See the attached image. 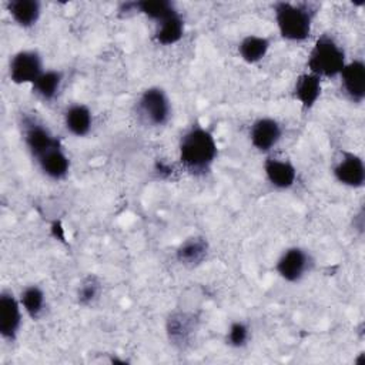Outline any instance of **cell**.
I'll return each instance as SVG.
<instances>
[{"label": "cell", "mask_w": 365, "mask_h": 365, "mask_svg": "<svg viewBox=\"0 0 365 365\" xmlns=\"http://www.w3.org/2000/svg\"><path fill=\"white\" fill-rule=\"evenodd\" d=\"M217 141L207 128L195 124L181 135L178 144V158L188 173L194 175L208 173L217 160Z\"/></svg>", "instance_id": "1"}, {"label": "cell", "mask_w": 365, "mask_h": 365, "mask_svg": "<svg viewBox=\"0 0 365 365\" xmlns=\"http://www.w3.org/2000/svg\"><path fill=\"white\" fill-rule=\"evenodd\" d=\"M278 31L288 41H305L312 30L314 9L308 3L277 1L272 6Z\"/></svg>", "instance_id": "2"}, {"label": "cell", "mask_w": 365, "mask_h": 365, "mask_svg": "<svg viewBox=\"0 0 365 365\" xmlns=\"http://www.w3.org/2000/svg\"><path fill=\"white\" fill-rule=\"evenodd\" d=\"M346 64L344 48L331 37L321 36L309 51L307 66L309 73L318 77H336Z\"/></svg>", "instance_id": "3"}, {"label": "cell", "mask_w": 365, "mask_h": 365, "mask_svg": "<svg viewBox=\"0 0 365 365\" xmlns=\"http://www.w3.org/2000/svg\"><path fill=\"white\" fill-rule=\"evenodd\" d=\"M138 118L151 127H161L171 118V101L167 93L157 86L145 88L135 104Z\"/></svg>", "instance_id": "4"}, {"label": "cell", "mask_w": 365, "mask_h": 365, "mask_svg": "<svg viewBox=\"0 0 365 365\" xmlns=\"http://www.w3.org/2000/svg\"><path fill=\"white\" fill-rule=\"evenodd\" d=\"M311 254L301 247H289L282 251L275 262L277 274L287 282H299L312 268Z\"/></svg>", "instance_id": "5"}, {"label": "cell", "mask_w": 365, "mask_h": 365, "mask_svg": "<svg viewBox=\"0 0 365 365\" xmlns=\"http://www.w3.org/2000/svg\"><path fill=\"white\" fill-rule=\"evenodd\" d=\"M43 71V60L36 50H20L9 63V76L14 84H33Z\"/></svg>", "instance_id": "6"}, {"label": "cell", "mask_w": 365, "mask_h": 365, "mask_svg": "<svg viewBox=\"0 0 365 365\" xmlns=\"http://www.w3.org/2000/svg\"><path fill=\"white\" fill-rule=\"evenodd\" d=\"M21 308L20 299L11 291L0 292V335L7 342H14L19 336L23 321Z\"/></svg>", "instance_id": "7"}, {"label": "cell", "mask_w": 365, "mask_h": 365, "mask_svg": "<svg viewBox=\"0 0 365 365\" xmlns=\"http://www.w3.org/2000/svg\"><path fill=\"white\" fill-rule=\"evenodd\" d=\"M335 180L351 188H359L365 182V164L364 160L351 151H341L339 160L332 167Z\"/></svg>", "instance_id": "8"}, {"label": "cell", "mask_w": 365, "mask_h": 365, "mask_svg": "<svg viewBox=\"0 0 365 365\" xmlns=\"http://www.w3.org/2000/svg\"><path fill=\"white\" fill-rule=\"evenodd\" d=\"M23 138L30 154L37 158L47 150L60 144V140L50 130L31 117L23 120Z\"/></svg>", "instance_id": "9"}, {"label": "cell", "mask_w": 365, "mask_h": 365, "mask_svg": "<svg viewBox=\"0 0 365 365\" xmlns=\"http://www.w3.org/2000/svg\"><path fill=\"white\" fill-rule=\"evenodd\" d=\"M282 138V125L272 117H259L250 127V141L259 153L271 151Z\"/></svg>", "instance_id": "10"}, {"label": "cell", "mask_w": 365, "mask_h": 365, "mask_svg": "<svg viewBox=\"0 0 365 365\" xmlns=\"http://www.w3.org/2000/svg\"><path fill=\"white\" fill-rule=\"evenodd\" d=\"M168 339L173 345L178 348H185L191 344L194 334L197 331V318L194 314L177 311L170 314L165 324Z\"/></svg>", "instance_id": "11"}, {"label": "cell", "mask_w": 365, "mask_h": 365, "mask_svg": "<svg viewBox=\"0 0 365 365\" xmlns=\"http://www.w3.org/2000/svg\"><path fill=\"white\" fill-rule=\"evenodd\" d=\"M339 77L346 97L352 103L361 104L365 98V63L359 58L346 63Z\"/></svg>", "instance_id": "12"}, {"label": "cell", "mask_w": 365, "mask_h": 365, "mask_svg": "<svg viewBox=\"0 0 365 365\" xmlns=\"http://www.w3.org/2000/svg\"><path fill=\"white\" fill-rule=\"evenodd\" d=\"M264 173L268 182L277 190H288L295 184L297 168L288 160L268 157L264 161Z\"/></svg>", "instance_id": "13"}, {"label": "cell", "mask_w": 365, "mask_h": 365, "mask_svg": "<svg viewBox=\"0 0 365 365\" xmlns=\"http://www.w3.org/2000/svg\"><path fill=\"white\" fill-rule=\"evenodd\" d=\"M41 173L54 181L64 180L70 171V158L64 153L61 144L47 150L36 158Z\"/></svg>", "instance_id": "14"}, {"label": "cell", "mask_w": 365, "mask_h": 365, "mask_svg": "<svg viewBox=\"0 0 365 365\" xmlns=\"http://www.w3.org/2000/svg\"><path fill=\"white\" fill-rule=\"evenodd\" d=\"M210 252V245L205 237L192 235L185 238L175 250V258L184 267H197L202 264Z\"/></svg>", "instance_id": "15"}, {"label": "cell", "mask_w": 365, "mask_h": 365, "mask_svg": "<svg viewBox=\"0 0 365 365\" xmlns=\"http://www.w3.org/2000/svg\"><path fill=\"white\" fill-rule=\"evenodd\" d=\"M120 11H138L150 20L160 23L161 20L177 13V9L175 4L168 0H141L123 3L120 6Z\"/></svg>", "instance_id": "16"}, {"label": "cell", "mask_w": 365, "mask_h": 365, "mask_svg": "<svg viewBox=\"0 0 365 365\" xmlns=\"http://www.w3.org/2000/svg\"><path fill=\"white\" fill-rule=\"evenodd\" d=\"M322 91L321 77L312 73H304L298 76L294 84V97L299 101L304 110H309L315 106Z\"/></svg>", "instance_id": "17"}, {"label": "cell", "mask_w": 365, "mask_h": 365, "mask_svg": "<svg viewBox=\"0 0 365 365\" xmlns=\"http://www.w3.org/2000/svg\"><path fill=\"white\" fill-rule=\"evenodd\" d=\"M64 125L76 137H84L93 127V113L86 104H71L64 113Z\"/></svg>", "instance_id": "18"}, {"label": "cell", "mask_w": 365, "mask_h": 365, "mask_svg": "<svg viewBox=\"0 0 365 365\" xmlns=\"http://www.w3.org/2000/svg\"><path fill=\"white\" fill-rule=\"evenodd\" d=\"M7 10L20 27L30 29L41 16V3L37 0H10L7 3Z\"/></svg>", "instance_id": "19"}, {"label": "cell", "mask_w": 365, "mask_h": 365, "mask_svg": "<svg viewBox=\"0 0 365 365\" xmlns=\"http://www.w3.org/2000/svg\"><path fill=\"white\" fill-rule=\"evenodd\" d=\"M269 38L257 34L245 36L238 44V54L241 60L248 64H257L261 61L269 50Z\"/></svg>", "instance_id": "20"}, {"label": "cell", "mask_w": 365, "mask_h": 365, "mask_svg": "<svg viewBox=\"0 0 365 365\" xmlns=\"http://www.w3.org/2000/svg\"><path fill=\"white\" fill-rule=\"evenodd\" d=\"M184 36V20L181 14L177 11L170 17L157 23L155 29V40L161 46H173L178 43Z\"/></svg>", "instance_id": "21"}, {"label": "cell", "mask_w": 365, "mask_h": 365, "mask_svg": "<svg viewBox=\"0 0 365 365\" xmlns=\"http://www.w3.org/2000/svg\"><path fill=\"white\" fill-rule=\"evenodd\" d=\"M20 304L31 319H38L46 312V294L38 285H27L20 294Z\"/></svg>", "instance_id": "22"}, {"label": "cell", "mask_w": 365, "mask_h": 365, "mask_svg": "<svg viewBox=\"0 0 365 365\" xmlns=\"http://www.w3.org/2000/svg\"><path fill=\"white\" fill-rule=\"evenodd\" d=\"M63 74L58 70H44L31 84L33 91L43 100L51 101L61 88Z\"/></svg>", "instance_id": "23"}, {"label": "cell", "mask_w": 365, "mask_h": 365, "mask_svg": "<svg viewBox=\"0 0 365 365\" xmlns=\"http://www.w3.org/2000/svg\"><path fill=\"white\" fill-rule=\"evenodd\" d=\"M101 284L96 275H87L77 288V302L83 307L91 305L100 295Z\"/></svg>", "instance_id": "24"}, {"label": "cell", "mask_w": 365, "mask_h": 365, "mask_svg": "<svg viewBox=\"0 0 365 365\" xmlns=\"http://www.w3.org/2000/svg\"><path fill=\"white\" fill-rule=\"evenodd\" d=\"M251 336V331L247 322L234 321L230 324L225 335V342L231 348H244Z\"/></svg>", "instance_id": "25"}]
</instances>
